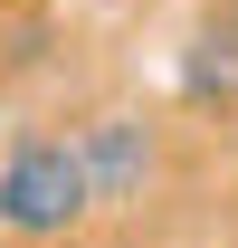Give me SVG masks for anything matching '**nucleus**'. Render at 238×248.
<instances>
[{
	"mask_svg": "<svg viewBox=\"0 0 238 248\" xmlns=\"http://www.w3.org/2000/svg\"><path fill=\"white\" fill-rule=\"evenodd\" d=\"M95 219V182L76 134H19L0 153V229L10 239H67Z\"/></svg>",
	"mask_w": 238,
	"mask_h": 248,
	"instance_id": "1",
	"label": "nucleus"
},
{
	"mask_svg": "<svg viewBox=\"0 0 238 248\" xmlns=\"http://www.w3.org/2000/svg\"><path fill=\"white\" fill-rule=\"evenodd\" d=\"M181 105H238V19L209 10L181 48Z\"/></svg>",
	"mask_w": 238,
	"mask_h": 248,
	"instance_id": "3",
	"label": "nucleus"
},
{
	"mask_svg": "<svg viewBox=\"0 0 238 248\" xmlns=\"http://www.w3.org/2000/svg\"><path fill=\"white\" fill-rule=\"evenodd\" d=\"M219 19H238V0H219Z\"/></svg>",
	"mask_w": 238,
	"mask_h": 248,
	"instance_id": "4",
	"label": "nucleus"
},
{
	"mask_svg": "<svg viewBox=\"0 0 238 248\" xmlns=\"http://www.w3.org/2000/svg\"><path fill=\"white\" fill-rule=\"evenodd\" d=\"M76 153H86L95 210H124V201H143L152 172H162V134H152L143 115H95V124H76Z\"/></svg>",
	"mask_w": 238,
	"mask_h": 248,
	"instance_id": "2",
	"label": "nucleus"
}]
</instances>
